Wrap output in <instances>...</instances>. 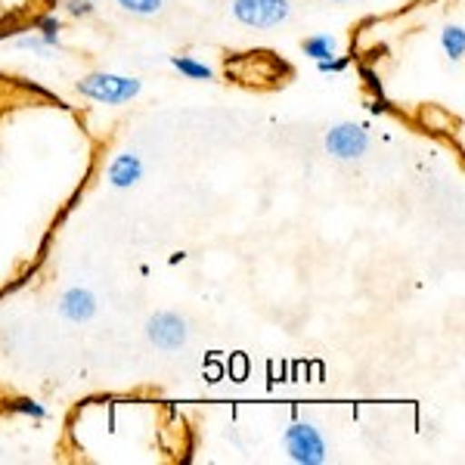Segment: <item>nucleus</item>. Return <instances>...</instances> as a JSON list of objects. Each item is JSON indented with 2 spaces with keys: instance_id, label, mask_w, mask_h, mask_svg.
Returning <instances> with one entry per match:
<instances>
[{
  "instance_id": "obj_9",
  "label": "nucleus",
  "mask_w": 465,
  "mask_h": 465,
  "mask_svg": "<svg viewBox=\"0 0 465 465\" xmlns=\"http://www.w3.org/2000/svg\"><path fill=\"white\" fill-rule=\"evenodd\" d=\"M171 65H174V69H177L180 74L193 78V81H212V78H214V72L208 69L205 63L193 59V56H171Z\"/></svg>"
},
{
  "instance_id": "obj_2",
  "label": "nucleus",
  "mask_w": 465,
  "mask_h": 465,
  "mask_svg": "<svg viewBox=\"0 0 465 465\" xmlns=\"http://www.w3.org/2000/svg\"><path fill=\"white\" fill-rule=\"evenodd\" d=\"M292 13L289 0H232V16L249 28H273Z\"/></svg>"
},
{
  "instance_id": "obj_1",
  "label": "nucleus",
  "mask_w": 465,
  "mask_h": 465,
  "mask_svg": "<svg viewBox=\"0 0 465 465\" xmlns=\"http://www.w3.org/2000/svg\"><path fill=\"white\" fill-rule=\"evenodd\" d=\"M140 90H143V84L137 78H124V74H112V72H96L87 74L84 81H78V94H84L94 103H106V106L131 103Z\"/></svg>"
},
{
  "instance_id": "obj_4",
  "label": "nucleus",
  "mask_w": 465,
  "mask_h": 465,
  "mask_svg": "<svg viewBox=\"0 0 465 465\" xmlns=\"http://www.w3.org/2000/svg\"><path fill=\"white\" fill-rule=\"evenodd\" d=\"M366 149H370V134L360 124H335L332 131L326 134V153L341 162L360 159Z\"/></svg>"
},
{
  "instance_id": "obj_14",
  "label": "nucleus",
  "mask_w": 465,
  "mask_h": 465,
  "mask_svg": "<svg viewBox=\"0 0 465 465\" xmlns=\"http://www.w3.org/2000/svg\"><path fill=\"white\" fill-rule=\"evenodd\" d=\"M65 6L72 16H94V0H69Z\"/></svg>"
},
{
  "instance_id": "obj_5",
  "label": "nucleus",
  "mask_w": 465,
  "mask_h": 465,
  "mask_svg": "<svg viewBox=\"0 0 465 465\" xmlns=\"http://www.w3.org/2000/svg\"><path fill=\"white\" fill-rule=\"evenodd\" d=\"M146 335L159 351H180L186 344V335L190 332H186L183 317H177V313H171V311H162L146 322Z\"/></svg>"
},
{
  "instance_id": "obj_13",
  "label": "nucleus",
  "mask_w": 465,
  "mask_h": 465,
  "mask_svg": "<svg viewBox=\"0 0 465 465\" xmlns=\"http://www.w3.org/2000/svg\"><path fill=\"white\" fill-rule=\"evenodd\" d=\"M10 410L13 412H22V416H32V419H44V416H47V410H44L41 403L28 401V397H19V401H13Z\"/></svg>"
},
{
  "instance_id": "obj_18",
  "label": "nucleus",
  "mask_w": 465,
  "mask_h": 465,
  "mask_svg": "<svg viewBox=\"0 0 465 465\" xmlns=\"http://www.w3.org/2000/svg\"><path fill=\"white\" fill-rule=\"evenodd\" d=\"M335 4H348V0H335Z\"/></svg>"
},
{
  "instance_id": "obj_7",
  "label": "nucleus",
  "mask_w": 465,
  "mask_h": 465,
  "mask_svg": "<svg viewBox=\"0 0 465 465\" xmlns=\"http://www.w3.org/2000/svg\"><path fill=\"white\" fill-rule=\"evenodd\" d=\"M59 311L72 322H87L96 313V298L87 289H69L59 302Z\"/></svg>"
},
{
  "instance_id": "obj_8",
  "label": "nucleus",
  "mask_w": 465,
  "mask_h": 465,
  "mask_svg": "<svg viewBox=\"0 0 465 465\" xmlns=\"http://www.w3.org/2000/svg\"><path fill=\"white\" fill-rule=\"evenodd\" d=\"M302 47H304V56H311L313 63H322V59H332L335 56V50H339V41H335L332 35H313V37H307Z\"/></svg>"
},
{
  "instance_id": "obj_11",
  "label": "nucleus",
  "mask_w": 465,
  "mask_h": 465,
  "mask_svg": "<svg viewBox=\"0 0 465 465\" xmlns=\"http://www.w3.org/2000/svg\"><path fill=\"white\" fill-rule=\"evenodd\" d=\"M115 4L134 16H155V13H162L164 0H115Z\"/></svg>"
},
{
  "instance_id": "obj_3",
  "label": "nucleus",
  "mask_w": 465,
  "mask_h": 465,
  "mask_svg": "<svg viewBox=\"0 0 465 465\" xmlns=\"http://www.w3.org/2000/svg\"><path fill=\"white\" fill-rule=\"evenodd\" d=\"M286 453L298 465H320L326 462V440L311 422H295L286 431Z\"/></svg>"
},
{
  "instance_id": "obj_16",
  "label": "nucleus",
  "mask_w": 465,
  "mask_h": 465,
  "mask_svg": "<svg viewBox=\"0 0 465 465\" xmlns=\"http://www.w3.org/2000/svg\"><path fill=\"white\" fill-rule=\"evenodd\" d=\"M19 47H25V50H44V47H47V44H44L41 37H22Z\"/></svg>"
},
{
  "instance_id": "obj_12",
  "label": "nucleus",
  "mask_w": 465,
  "mask_h": 465,
  "mask_svg": "<svg viewBox=\"0 0 465 465\" xmlns=\"http://www.w3.org/2000/svg\"><path fill=\"white\" fill-rule=\"evenodd\" d=\"M37 32H41V41L47 44V47H56L59 44V32H63V22L56 16H44L37 22Z\"/></svg>"
},
{
  "instance_id": "obj_10",
  "label": "nucleus",
  "mask_w": 465,
  "mask_h": 465,
  "mask_svg": "<svg viewBox=\"0 0 465 465\" xmlns=\"http://www.w3.org/2000/svg\"><path fill=\"white\" fill-rule=\"evenodd\" d=\"M440 44H444L447 56L453 59V63H460V59L465 56V28L462 25L444 28V35H440Z\"/></svg>"
},
{
  "instance_id": "obj_6",
  "label": "nucleus",
  "mask_w": 465,
  "mask_h": 465,
  "mask_svg": "<svg viewBox=\"0 0 465 465\" xmlns=\"http://www.w3.org/2000/svg\"><path fill=\"white\" fill-rule=\"evenodd\" d=\"M140 177H143V162H140V155L122 153V155H115V159H112L109 183L115 186V190H131Z\"/></svg>"
},
{
  "instance_id": "obj_17",
  "label": "nucleus",
  "mask_w": 465,
  "mask_h": 465,
  "mask_svg": "<svg viewBox=\"0 0 465 465\" xmlns=\"http://www.w3.org/2000/svg\"><path fill=\"white\" fill-rule=\"evenodd\" d=\"M360 74H363V78H366V84H370V87L376 90V94L381 96V84H379V78H376V74H372L370 69H363V72H360Z\"/></svg>"
},
{
  "instance_id": "obj_15",
  "label": "nucleus",
  "mask_w": 465,
  "mask_h": 465,
  "mask_svg": "<svg viewBox=\"0 0 465 465\" xmlns=\"http://www.w3.org/2000/svg\"><path fill=\"white\" fill-rule=\"evenodd\" d=\"M320 65V72H344L348 69V59H322V63H317Z\"/></svg>"
}]
</instances>
